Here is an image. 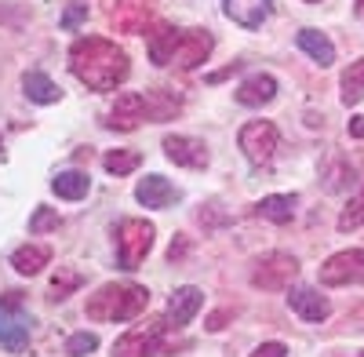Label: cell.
Listing matches in <instances>:
<instances>
[{
    "mask_svg": "<svg viewBox=\"0 0 364 357\" xmlns=\"http://www.w3.org/2000/svg\"><path fill=\"white\" fill-rule=\"evenodd\" d=\"M139 164H142V154H139V150H109V154L102 157V168H106L109 175H132Z\"/></svg>",
    "mask_w": 364,
    "mask_h": 357,
    "instance_id": "26",
    "label": "cell"
},
{
    "mask_svg": "<svg viewBox=\"0 0 364 357\" xmlns=\"http://www.w3.org/2000/svg\"><path fill=\"white\" fill-rule=\"evenodd\" d=\"M353 11H357V18H364V0H357V8H353Z\"/></svg>",
    "mask_w": 364,
    "mask_h": 357,
    "instance_id": "36",
    "label": "cell"
},
{
    "mask_svg": "<svg viewBox=\"0 0 364 357\" xmlns=\"http://www.w3.org/2000/svg\"><path fill=\"white\" fill-rule=\"evenodd\" d=\"M0 346L11 350V353H22L29 346V321L22 314H8L0 317Z\"/></svg>",
    "mask_w": 364,
    "mask_h": 357,
    "instance_id": "21",
    "label": "cell"
},
{
    "mask_svg": "<svg viewBox=\"0 0 364 357\" xmlns=\"http://www.w3.org/2000/svg\"><path fill=\"white\" fill-rule=\"evenodd\" d=\"M357 357H364V353H357Z\"/></svg>",
    "mask_w": 364,
    "mask_h": 357,
    "instance_id": "38",
    "label": "cell"
},
{
    "mask_svg": "<svg viewBox=\"0 0 364 357\" xmlns=\"http://www.w3.org/2000/svg\"><path fill=\"white\" fill-rule=\"evenodd\" d=\"M51 190L63 197V201H80V197H87V190H91V178H87L84 171H58V175L51 178Z\"/></svg>",
    "mask_w": 364,
    "mask_h": 357,
    "instance_id": "24",
    "label": "cell"
},
{
    "mask_svg": "<svg viewBox=\"0 0 364 357\" xmlns=\"http://www.w3.org/2000/svg\"><path fill=\"white\" fill-rule=\"evenodd\" d=\"M360 95H364V58L350 63V70L343 73V102L353 106V102H360Z\"/></svg>",
    "mask_w": 364,
    "mask_h": 357,
    "instance_id": "27",
    "label": "cell"
},
{
    "mask_svg": "<svg viewBox=\"0 0 364 357\" xmlns=\"http://www.w3.org/2000/svg\"><path fill=\"white\" fill-rule=\"evenodd\" d=\"M22 92H26L29 102H41V106H51V102L63 99L58 84H55L48 73H41V70H29V73L22 77Z\"/></svg>",
    "mask_w": 364,
    "mask_h": 357,
    "instance_id": "18",
    "label": "cell"
},
{
    "mask_svg": "<svg viewBox=\"0 0 364 357\" xmlns=\"http://www.w3.org/2000/svg\"><path fill=\"white\" fill-rule=\"evenodd\" d=\"M350 135L353 139H364V117H350Z\"/></svg>",
    "mask_w": 364,
    "mask_h": 357,
    "instance_id": "35",
    "label": "cell"
},
{
    "mask_svg": "<svg viewBox=\"0 0 364 357\" xmlns=\"http://www.w3.org/2000/svg\"><path fill=\"white\" fill-rule=\"evenodd\" d=\"M346 175H353V168H350V164H339L336 171L328 175V190H331V193L343 190V186H346Z\"/></svg>",
    "mask_w": 364,
    "mask_h": 357,
    "instance_id": "32",
    "label": "cell"
},
{
    "mask_svg": "<svg viewBox=\"0 0 364 357\" xmlns=\"http://www.w3.org/2000/svg\"><path fill=\"white\" fill-rule=\"evenodd\" d=\"M252 357H288V346L284 343H262V346H255Z\"/></svg>",
    "mask_w": 364,
    "mask_h": 357,
    "instance_id": "33",
    "label": "cell"
},
{
    "mask_svg": "<svg viewBox=\"0 0 364 357\" xmlns=\"http://www.w3.org/2000/svg\"><path fill=\"white\" fill-rule=\"evenodd\" d=\"M70 70L91 92H117L128 80V55L106 37H80L70 48Z\"/></svg>",
    "mask_w": 364,
    "mask_h": 357,
    "instance_id": "1",
    "label": "cell"
},
{
    "mask_svg": "<svg viewBox=\"0 0 364 357\" xmlns=\"http://www.w3.org/2000/svg\"><path fill=\"white\" fill-rule=\"evenodd\" d=\"M142 121H149V113H146V95L142 92H120L117 102L109 106V128L117 132H135Z\"/></svg>",
    "mask_w": 364,
    "mask_h": 357,
    "instance_id": "8",
    "label": "cell"
},
{
    "mask_svg": "<svg viewBox=\"0 0 364 357\" xmlns=\"http://www.w3.org/2000/svg\"><path fill=\"white\" fill-rule=\"evenodd\" d=\"M178 110H182V99L175 92H168V87H154V92H146L149 121H171V117H178Z\"/></svg>",
    "mask_w": 364,
    "mask_h": 357,
    "instance_id": "23",
    "label": "cell"
},
{
    "mask_svg": "<svg viewBox=\"0 0 364 357\" xmlns=\"http://www.w3.org/2000/svg\"><path fill=\"white\" fill-rule=\"evenodd\" d=\"M149 307V292L135 281L102 284L95 295H87V317L91 321H135Z\"/></svg>",
    "mask_w": 364,
    "mask_h": 357,
    "instance_id": "2",
    "label": "cell"
},
{
    "mask_svg": "<svg viewBox=\"0 0 364 357\" xmlns=\"http://www.w3.org/2000/svg\"><path fill=\"white\" fill-rule=\"evenodd\" d=\"M295 193H273V197H262L259 204H255V215L259 219H266V223H277V226H284V223H291L295 219Z\"/></svg>",
    "mask_w": 364,
    "mask_h": 357,
    "instance_id": "17",
    "label": "cell"
},
{
    "mask_svg": "<svg viewBox=\"0 0 364 357\" xmlns=\"http://www.w3.org/2000/svg\"><path fill=\"white\" fill-rule=\"evenodd\" d=\"M164 332H168L164 317H146L113 343V357H154L164 343Z\"/></svg>",
    "mask_w": 364,
    "mask_h": 357,
    "instance_id": "3",
    "label": "cell"
},
{
    "mask_svg": "<svg viewBox=\"0 0 364 357\" xmlns=\"http://www.w3.org/2000/svg\"><path fill=\"white\" fill-rule=\"evenodd\" d=\"M91 350H99V336L95 332H73L66 339V357H87Z\"/></svg>",
    "mask_w": 364,
    "mask_h": 357,
    "instance_id": "29",
    "label": "cell"
},
{
    "mask_svg": "<svg viewBox=\"0 0 364 357\" xmlns=\"http://www.w3.org/2000/svg\"><path fill=\"white\" fill-rule=\"evenodd\" d=\"M154 252V223L146 219H124L117 230V255L124 270H139V262Z\"/></svg>",
    "mask_w": 364,
    "mask_h": 357,
    "instance_id": "4",
    "label": "cell"
},
{
    "mask_svg": "<svg viewBox=\"0 0 364 357\" xmlns=\"http://www.w3.org/2000/svg\"><path fill=\"white\" fill-rule=\"evenodd\" d=\"M48 262H51V248H48V245H22V248L11 252V266H15L22 277L41 274Z\"/></svg>",
    "mask_w": 364,
    "mask_h": 357,
    "instance_id": "20",
    "label": "cell"
},
{
    "mask_svg": "<svg viewBox=\"0 0 364 357\" xmlns=\"http://www.w3.org/2000/svg\"><path fill=\"white\" fill-rule=\"evenodd\" d=\"M288 307H291L302 321H314V324H321V321L331 314V303L324 299L317 288H291V292H288Z\"/></svg>",
    "mask_w": 364,
    "mask_h": 357,
    "instance_id": "13",
    "label": "cell"
},
{
    "mask_svg": "<svg viewBox=\"0 0 364 357\" xmlns=\"http://www.w3.org/2000/svg\"><path fill=\"white\" fill-rule=\"evenodd\" d=\"M273 95H277V80H273L269 73H252L237 87V102L240 106H266V102H273Z\"/></svg>",
    "mask_w": 364,
    "mask_h": 357,
    "instance_id": "15",
    "label": "cell"
},
{
    "mask_svg": "<svg viewBox=\"0 0 364 357\" xmlns=\"http://www.w3.org/2000/svg\"><path fill=\"white\" fill-rule=\"evenodd\" d=\"M0 307H4V314H18L22 310V292H4V303Z\"/></svg>",
    "mask_w": 364,
    "mask_h": 357,
    "instance_id": "34",
    "label": "cell"
},
{
    "mask_svg": "<svg viewBox=\"0 0 364 357\" xmlns=\"http://www.w3.org/2000/svg\"><path fill=\"white\" fill-rule=\"evenodd\" d=\"M277 128H273L269 121H248L245 128H240L237 135V146H240V154H245L252 164H269L273 154H277Z\"/></svg>",
    "mask_w": 364,
    "mask_h": 357,
    "instance_id": "6",
    "label": "cell"
},
{
    "mask_svg": "<svg viewBox=\"0 0 364 357\" xmlns=\"http://www.w3.org/2000/svg\"><path fill=\"white\" fill-rule=\"evenodd\" d=\"M295 41H299V48L306 51L317 66H331V63H336V44H331L324 33H317V29H299Z\"/></svg>",
    "mask_w": 364,
    "mask_h": 357,
    "instance_id": "22",
    "label": "cell"
},
{
    "mask_svg": "<svg viewBox=\"0 0 364 357\" xmlns=\"http://www.w3.org/2000/svg\"><path fill=\"white\" fill-rule=\"evenodd\" d=\"M321 284H328V288L364 284V252H360V248L336 252V255L321 266Z\"/></svg>",
    "mask_w": 364,
    "mask_h": 357,
    "instance_id": "7",
    "label": "cell"
},
{
    "mask_svg": "<svg viewBox=\"0 0 364 357\" xmlns=\"http://www.w3.org/2000/svg\"><path fill=\"white\" fill-rule=\"evenodd\" d=\"M164 154L178 168H204L208 164V146L193 135H164Z\"/></svg>",
    "mask_w": 364,
    "mask_h": 357,
    "instance_id": "11",
    "label": "cell"
},
{
    "mask_svg": "<svg viewBox=\"0 0 364 357\" xmlns=\"http://www.w3.org/2000/svg\"><path fill=\"white\" fill-rule=\"evenodd\" d=\"M204 307V292L186 284V288H175L171 292V299H168V310H164V321H168V329H182V324H190Z\"/></svg>",
    "mask_w": 364,
    "mask_h": 357,
    "instance_id": "10",
    "label": "cell"
},
{
    "mask_svg": "<svg viewBox=\"0 0 364 357\" xmlns=\"http://www.w3.org/2000/svg\"><path fill=\"white\" fill-rule=\"evenodd\" d=\"M87 18V4H80V0H77V4H70L66 11H63V18H58V26H63V29H77L80 22Z\"/></svg>",
    "mask_w": 364,
    "mask_h": 357,
    "instance_id": "31",
    "label": "cell"
},
{
    "mask_svg": "<svg viewBox=\"0 0 364 357\" xmlns=\"http://www.w3.org/2000/svg\"><path fill=\"white\" fill-rule=\"evenodd\" d=\"M149 18H154V0H117L109 11V22L120 33H142Z\"/></svg>",
    "mask_w": 364,
    "mask_h": 357,
    "instance_id": "12",
    "label": "cell"
},
{
    "mask_svg": "<svg viewBox=\"0 0 364 357\" xmlns=\"http://www.w3.org/2000/svg\"><path fill=\"white\" fill-rule=\"evenodd\" d=\"M135 197H139V204H146V208H168V204H175L182 193L168 183L164 175H146V178H139Z\"/></svg>",
    "mask_w": 364,
    "mask_h": 357,
    "instance_id": "14",
    "label": "cell"
},
{
    "mask_svg": "<svg viewBox=\"0 0 364 357\" xmlns=\"http://www.w3.org/2000/svg\"><path fill=\"white\" fill-rule=\"evenodd\" d=\"M58 223H63V219H58V212H55V208H37V212H33V219H29V233H51V230H58Z\"/></svg>",
    "mask_w": 364,
    "mask_h": 357,
    "instance_id": "30",
    "label": "cell"
},
{
    "mask_svg": "<svg viewBox=\"0 0 364 357\" xmlns=\"http://www.w3.org/2000/svg\"><path fill=\"white\" fill-rule=\"evenodd\" d=\"M310 4H321V0H310Z\"/></svg>",
    "mask_w": 364,
    "mask_h": 357,
    "instance_id": "37",
    "label": "cell"
},
{
    "mask_svg": "<svg viewBox=\"0 0 364 357\" xmlns=\"http://www.w3.org/2000/svg\"><path fill=\"white\" fill-rule=\"evenodd\" d=\"M299 277V259L288 255V252H269L255 262L252 270V284L262 288V292H281V288H291V281Z\"/></svg>",
    "mask_w": 364,
    "mask_h": 357,
    "instance_id": "5",
    "label": "cell"
},
{
    "mask_svg": "<svg viewBox=\"0 0 364 357\" xmlns=\"http://www.w3.org/2000/svg\"><path fill=\"white\" fill-rule=\"evenodd\" d=\"M226 4V18H233L245 29H259L269 18V0H223Z\"/></svg>",
    "mask_w": 364,
    "mask_h": 357,
    "instance_id": "16",
    "label": "cell"
},
{
    "mask_svg": "<svg viewBox=\"0 0 364 357\" xmlns=\"http://www.w3.org/2000/svg\"><path fill=\"white\" fill-rule=\"evenodd\" d=\"M360 223H364V186H360V193L343 208V215H339L336 226H339V233H350V230H357Z\"/></svg>",
    "mask_w": 364,
    "mask_h": 357,
    "instance_id": "28",
    "label": "cell"
},
{
    "mask_svg": "<svg viewBox=\"0 0 364 357\" xmlns=\"http://www.w3.org/2000/svg\"><path fill=\"white\" fill-rule=\"evenodd\" d=\"M178 29L171 26H157L154 33H149V58H154V66H171L175 63V48H178Z\"/></svg>",
    "mask_w": 364,
    "mask_h": 357,
    "instance_id": "19",
    "label": "cell"
},
{
    "mask_svg": "<svg viewBox=\"0 0 364 357\" xmlns=\"http://www.w3.org/2000/svg\"><path fill=\"white\" fill-rule=\"evenodd\" d=\"M211 48H215V41H211L208 29H182L178 48H175V66H182V70H193V66L208 63Z\"/></svg>",
    "mask_w": 364,
    "mask_h": 357,
    "instance_id": "9",
    "label": "cell"
},
{
    "mask_svg": "<svg viewBox=\"0 0 364 357\" xmlns=\"http://www.w3.org/2000/svg\"><path fill=\"white\" fill-rule=\"evenodd\" d=\"M80 284H84L80 270H73V266H58V274L51 277V288H48V299H55V303H63L66 295H73V292H77Z\"/></svg>",
    "mask_w": 364,
    "mask_h": 357,
    "instance_id": "25",
    "label": "cell"
}]
</instances>
